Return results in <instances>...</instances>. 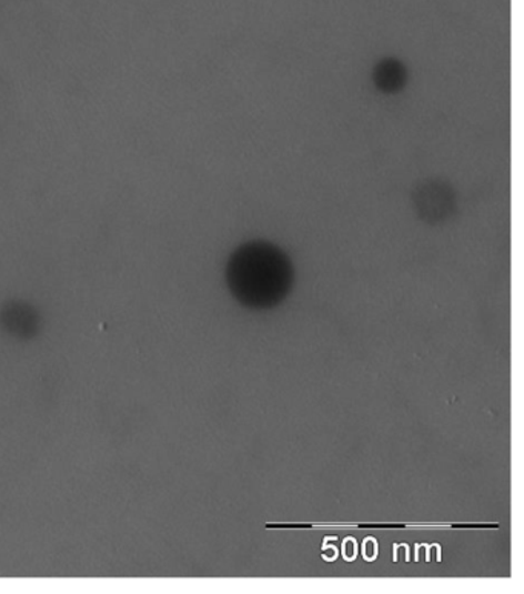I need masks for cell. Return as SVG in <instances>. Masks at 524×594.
I'll return each instance as SVG.
<instances>
[{
  "label": "cell",
  "instance_id": "obj_4",
  "mask_svg": "<svg viewBox=\"0 0 524 594\" xmlns=\"http://www.w3.org/2000/svg\"><path fill=\"white\" fill-rule=\"evenodd\" d=\"M342 548L346 561H354L355 556H357V542H355L354 537H346Z\"/></svg>",
  "mask_w": 524,
  "mask_h": 594
},
{
  "label": "cell",
  "instance_id": "obj_2",
  "mask_svg": "<svg viewBox=\"0 0 524 594\" xmlns=\"http://www.w3.org/2000/svg\"><path fill=\"white\" fill-rule=\"evenodd\" d=\"M372 79L380 91L385 94H397L407 82L406 67L397 59L380 60L377 67L374 68Z\"/></svg>",
  "mask_w": 524,
  "mask_h": 594
},
{
  "label": "cell",
  "instance_id": "obj_3",
  "mask_svg": "<svg viewBox=\"0 0 524 594\" xmlns=\"http://www.w3.org/2000/svg\"><path fill=\"white\" fill-rule=\"evenodd\" d=\"M377 555V542H375V540H372V537H367V540L363 542V557H365L366 561H374Z\"/></svg>",
  "mask_w": 524,
  "mask_h": 594
},
{
  "label": "cell",
  "instance_id": "obj_1",
  "mask_svg": "<svg viewBox=\"0 0 524 594\" xmlns=\"http://www.w3.org/2000/svg\"><path fill=\"white\" fill-rule=\"evenodd\" d=\"M292 281L294 269L285 252L262 240L242 244L228 262V288L248 308L268 309L282 303Z\"/></svg>",
  "mask_w": 524,
  "mask_h": 594
}]
</instances>
